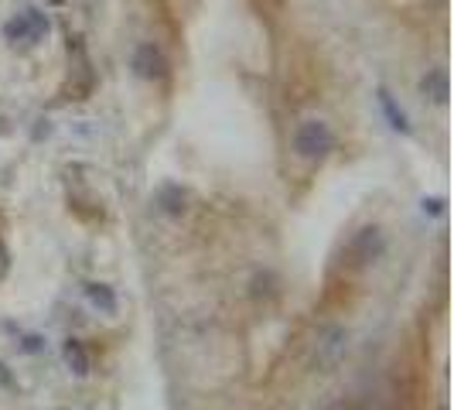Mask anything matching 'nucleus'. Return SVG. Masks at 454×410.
Segmentation results:
<instances>
[{"label":"nucleus","mask_w":454,"mask_h":410,"mask_svg":"<svg viewBox=\"0 0 454 410\" xmlns=\"http://www.w3.org/2000/svg\"><path fill=\"white\" fill-rule=\"evenodd\" d=\"M332 147H335V134H332V127H328L325 120L311 116V120H304V123L297 127L294 151L304 161H325L332 154Z\"/></svg>","instance_id":"f257e3e1"},{"label":"nucleus","mask_w":454,"mask_h":410,"mask_svg":"<svg viewBox=\"0 0 454 410\" xmlns=\"http://www.w3.org/2000/svg\"><path fill=\"white\" fill-rule=\"evenodd\" d=\"M383 253H387V236H383L380 226H365L348 240V260H352V267H359V271H363V267H372Z\"/></svg>","instance_id":"f03ea898"},{"label":"nucleus","mask_w":454,"mask_h":410,"mask_svg":"<svg viewBox=\"0 0 454 410\" xmlns=\"http://www.w3.org/2000/svg\"><path fill=\"white\" fill-rule=\"evenodd\" d=\"M345 352H348V332H345L341 325H332V328H325V332L318 335V345H315V366H318L321 373H332V369L345 359Z\"/></svg>","instance_id":"7ed1b4c3"},{"label":"nucleus","mask_w":454,"mask_h":410,"mask_svg":"<svg viewBox=\"0 0 454 410\" xmlns=\"http://www.w3.org/2000/svg\"><path fill=\"white\" fill-rule=\"evenodd\" d=\"M4 35H7L11 42H38L42 35H48V18L38 14V11H24L21 18L7 21Z\"/></svg>","instance_id":"20e7f679"},{"label":"nucleus","mask_w":454,"mask_h":410,"mask_svg":"<svg viewBox=\"0 0 454 410\" xmlns=\"http://www.w3.org/2000/svg\"><path fill=\"white\" fill-rule=\"evenodd\" d=\"M134 72L140 79H164L168 75V59L154 42H144V45L134 51Z\"/></svg>","instance_id":"39448f33"},{"label":"nucleus","mask_w":454,"mask_h":410,"mask_svg":"<svg viewBox=\"0 0 454 410\" xmlns=\"http://www.w3.org/2000/svg\"><path fill=\"white\" fill-rule=\"evenodd\" d=\"M62 359H66V366L79 376V380L90 376V369H92L90 349H86L79 339H66V345H62Z\"/></svg>","instance_id":"423d86ee"},{"label":"nucleus","mask_w":454,"mask_h":410,"mask_svg":"<svg viewBox=\"0 0 454 410\" xmlns=\"http://www.w3.org/2000/svg\"><path fill=\"white\" fill-rule=\"evenodd\" d=\"M376 99H380V110H383V116H387V123L396 130V134H410V116L407 110L389 96V90H380L376 92Z\"/></svg>","instance_id":"0eeeda50"},{"label":"nucleus","mask_w":454,"mask_h":410,"mask_svg":"<svg viewBox=\"0 0 454 410\" xmlns=\"http://www.w3.org/2000/svg\"><path fill=\"white\" fill-rule=\"evenodd\" d=\"M86 301L96 311H103V315H116L120 311V301H116V291L110 284H86Z\"/></svg>","instance_id":"6e6552de"},{"label":"nucleus","mask_w":454,"mask_h":410,"mask_svg":"<svg viewBox=\"0 0 454 410\" xmlns=\"http://www.w3.org/2000/svg\"><path fill=\"white\" fill-rule=\"evenodd\" d=\"M188 195H184L178 185H164L158 192V209L164 212V216H182L184 209H188Z\"/></svg>","instance_id":"1a4fd4ad"},{"label":"nucleus","mask_w":454,"mask_h":410,"mask_svg":"<svg viewBox=\"0 0 454 410\" xmlns=\"http://www.w3.org/2000/svg\"><path fill=\"white\" fill-rule=\"evenodd\" d=\"M420 90L431 96L434 103H448V72L444 68H431L420 83Z\"/></svg>","instance_id":"9d476101"},{"label":"nucleus","mask_w":454,"mask_h":410,"mask_svg":"<svg viewBox=\"0 0 454 410\" xmlns=\"http://www.w3.org/2000/svg\"><path fill=\"white\" fill-rule=\"evenodd\" d=\"M420 209H424V216H441V212H444V199H437V195H434V199H424Z\"/></svg>","instance_id":"9b49d317"},{"label":"nucleus","mask_w":454,"mask_h":410,"mask_svg":"<svg viewBox=\"0 0 454 410\" xmlns=\"http://www.w3.org/2000/svg\"><path fill=\"white\" fill-rule=\"evenodd\" d=\"M45 349V342L38 339V335H31V339L24 342V352H42Z\"/></svg>","instance_id":"f8f14e48"},{"label":"nucleus","mask_w":454,"mask_h":410,"mask_svg":"<svg viewBox=\"0 0 454 410\" xmlns=\"http://www.w3.org/2000/svg\"><path fill=\"white\" fill-rule=\"evenodd\" d=\"M0 376H4V366H0Z\"/></svg>","instance_id":"ddd939ff"}]
</instances>
